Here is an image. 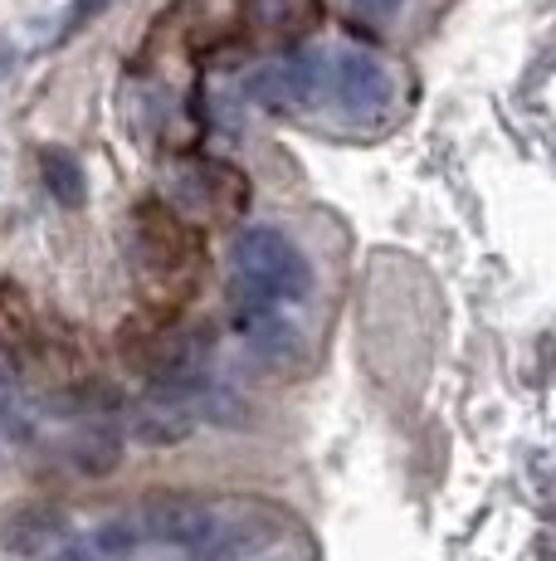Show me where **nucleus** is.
Instances as JSON below:
<instances>
[{"mask_svg": "<svg viewBox=\"0 0 556 561\" xmlns=\"http://www.w3.org/2000/svg\"><path fill=\"white\" fill-rule=\"evenodd\" d=\"M313 294V264L283 230L254 225L230 244V304L293 308Z\"/></svg>", "mask_w": 556, "mask_h": 561, "instance_id": "nucleus-1", "label": "nucleus"}, {"mask_svg": "<svg viewBox=\"0 0 556 561\" xmlns=\"http://www.w3.org/2000/svg\"><path fill=\"white\" fill-rule=\"evenodd\" d=\"M137 527H142L147 542H166L200 557L220 537V513L196 499H152L137 513Z\"/></svg>", "mask_w": 556, "mask_h": 561, "instance_id": "nucleus-2", "label": "nucleus"}, {"mask_svg": "<svg viewBox=\"0 0 556 561\" xmlns=\"http://www.w3.org/2000/svg\"><path fill=\"white\" fill-rule=\"evenodd\" d=\"M234 308V328H240L244 347L269 366H293L303 357V332L283 318V308L274 304H230Z\"/></svg>", "mask_w": 556, "mask_h": 561, "instance_id": "nucleus-3", "label": "nucleus"}, {"mask_svg": "<svg viewBox=\"0 0 556 561\" xmlns=\"http://www.w3.org/2000/svg\"><path fill=\"white\" fill-rule=\"evenodd\" d=\"M323 89V64L313 54H298V59L269 64L250 79V99H259L264 107H298Z\"/></svg>", "mask_w": 556, "mask_h": 561, "instance_id": "nucleus-4", "label": "nucleus"}, {"mask_svg": "<svg viewBox=\"0 0 556 561\" xmlns=\"http://www.w3.org/2000/svg\"><path fill=\"white\" fill-rule=\"evenodd\" d=\"M337 99L347 113H381L391 103V73L371 54H341L337 59Z\"/></svg>", "mask_w": 556, "mask_h": 561, "instance_id": "nucleus-5", "label": "nucleus"}, {"mask_svg": "<svg viewBox=\"0 0 556 561\" xmlns=\"http://www.w3.org/2000/svg\"><path fill=\"white\" fill-rule=\"evenodd\" d=\"M63 537H69V517L59 508H45V503L15 508L0 523V547H5L10 557H35V552H45L49 542H63Z\"/></svg>", "mask_w": 556, "mask_h": 561, "instance_id": "nucleus-6", "label": "nucleus"}, {"mask_svg": "<svg viewBox=\"0 0 556 561\" xmlns=\"http://www.w3.org/2000/svg\"><path fill=\"white\" fill-rule=\"evenodd\" d=\"M250 20L269 30V39H293L313 25V0H250Z\"/></svg>", "mask_w": 556, "mask_h": 561, "instance_id": "nucleus-7", "label": "nucleus"}, {"mask_svg": "<svg viewBox=\"0 0 556 561\" xmlns=\"http://www.w3.org/2000/svg\"><path fill=\"white\" fill-rule=\"evenodd\" d=\"M142 527H137V517H108V523H99L93 527V537H89V547L99 557H108V561H127V557H137L142 552Z\"/></svg>", "mask_w": 556, "mask_h": 561, "instance_id": "nucleus-8", "label": "nucleus"}, {"mask_svg": "<svg viewBox=\"0 0 556 561\" xmlns=\"http://www.w3.org/2000/svg\"><path fill=\"white\" fill-rule=\"evenodd\" d=\"M45 181H49V196L63 205H79L83 201V171L69 152H45Z\"/></svg>", "mask_w": 556, "mask_h": 561, "instance_id": "nucleus-9", "label": "nucleus"}, {"mask_svg": "<svg viewBox=\"0 0 556 561\" xmlns=\"http://www.w3.org/2000/svg\"><path fill=\"white\" fill-rule=\"evenodd\" d=\"M49 561H108V557H99L89 542H69V547H59Z\"/></svg>", "mask_w": 556, "mask_h": 561, "instance_id": "nucleus-10", "label": "nucleus"}, {"mask_svg": "<svg viewBox=\"0 0 556 561\" xmlns=\"http://www.w3.org/2000/svg\"><path fill=\"white\" fill-rule=\"evenodd\" d=\"M351 5H357L361 15H391V10L401 5V0H351Z\"/></svg>", "mask_w": 556, "mask_h": 561, "instance_id": "nucleus-11", "label": "nucleus"}]
</instances>
